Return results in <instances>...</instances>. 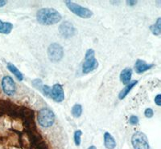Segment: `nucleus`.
Listing matches in <instances>:
<instances>
[{
	"label": "nucleus",
	"instance_id": "nucleus-15",
	"mask_svg": "<svg viewBox=\"0 0 161 149\" xmlns=\"http://www.w3.org/2000/svg\"><path fill=\"white\" fill-rule=\"evenodd\" d=\"M13 29V25L11 23L3 22L0 20V33L4 35H8Z\"/></svg>",
	"mask_w": 161,
	"mask_h": 149
},
{
	"label": "nucleus",
	"instance_id": "nucleus-24",
	"mask_svg": "<svg viewBox=\"0 0 161 149\" xmlns=\"http://www.w3.org/2000/svg\"><path fill=\"white\" fill-rule=\"evenodd\" d=\"M136 3H137V1H132V0H129V1H127V2H126V4L129 6H130V7H133V6L136 5Z\"/></svg>",
	"mask_w": 161,
	"mask_h": 149
},
{
	"label": "nucleus",
	"instance_id": "nucleus-22",
	"mask_svg": "<svg viewBox=\"0 0 161 149\" xmlns=\"http://www.w3.org/2000/svg\"><path fill=\"white\" fill-rule=\"evenodd\" d=\"M153 110H152V108H147L144 111V115L147 118H152V117L153 116Z\"/></svg>",
	"mask_w": 161,
	"mask_h": 149
},
{
	"label": "nucleus",
	"instance_id": "nucleus-14",
	"mask_svg": "<svg viewBox=\"0 0 161 149\" xmlns=\"http://www.w3.org/2000/svg\"><path fill=\"white\" fill-rule=\"evenodd\" d=\"M8 70L16 77L17 80H18L19 81H22V80H24V75H23V74L20 72L19 70L14 64H11V63H8Z\"/></svg>",
	"mask_w": 161,
	"mask_h": 149
},
{
	"label": "nucleus",
	"instance_id": "nucleus-1",
	"mask_svg": "<svg viewBox=\"0 0 161 149\" xmlns=\"http://www.w3.org/2000/svg\"><path fill=\"white\" fill-rule=\"evenodd\" d=\"M36 18L42 25H53L61 20V15L53 8H42L37 11Z\"/></svg>",
	"mask_w": 161,
	"mask_h": 149
},
{
	"label": "nucleus",
	"instance_id": "nucleus-26",
	"mask_svg": "<svg viewBox=\"0 0 161 149\" xmlns=\"http://www.w3.org/2000/svg\"><path fill=\"white\" fill-rule=\"evenodd\" d=\"M88 149H97V147H96L94 145H92V146H90Z\"/></svg>",
	"mask_w": 161,
	"mask_h": 149
},
{
	"label": "nucleus",
	"instance_id": "nucleus-7",
	"mask_svg": "<svg viewBox=\"0 0 161 149\" xmlns=\"http://www.w3.org/2000/svg\"><path fill=\"white\" fill-rule=\"evenodd\" d=\"M2 88L3 92L8 96L14 95L16 91V86L11 77L5 76L2 80Z\"/></svg>",
	"mask_w": 161,
	"mask_h": 149
},
{
	"label": "nucleus",
	"instance_id": "nucleus-11",
	"mask_svg": "<svg viewBox=\"0 0 161 149\" xmlns=\"http://www.w3.org/2000/svg\"><path fill=\"white\" fill-rule=\"evenodd\" d=\"M132 75L131 68L126 67L122 71L120 74V80L122 83L124 84H128L130 82V79Z\"/></svg>",
	"mask_w": 161,
	"mask_h": 149
},
{
	"label": "nucleus",
	"instance_id": "nucleus-16",
	"mask_svg": "<svg viewBox=\"0 0 161 149\" xmlns=\"http://www.w3.org/2000/svg\"><path fill=\"white\" fill-rule=\"evenodd\" d=\"M150 30L152 31V34L155 35H160V30H161V18H158L157 21L154 25H152L150 27Z\"/></svg>",
	"mask_w": 161,
	"mask_h": 149
},
{
	"label": "nucleus",
	"instance_id": "nucleus-18",
	"mask_svg": "<svg viewBox=\"0 0 161 149\" xmlns=\"http://www.w3.org/2000/svg\"><path fill=\"white\" fill-rule=\"evenodd\" d=\"M82 135V131L80 130H77L74 132V143L77 146H79L80 144V137Z\"/></svg>",
	"mask_w": 161,
	"mask_h": 149
},
{
	"label": "nucleus",
	"instance_id": "nucleus-9",
	"mask_svg": "<svg viewBox=\"0 0 161 149\" xmlns=\"http://www.w3.org/2000/svg\"><path fill=\"white\" fill-rule=\"evenodd\" d=\"M51 97L57 103L62 102L64 100V93L62 86L60 84H56L51 88Z\"/></svg>",
	"mask_w": 161,
	"mask_h": 149
},
{
	"label": "nucleus",
	"instance_id": "nucleus-13",
	"mask_svg": "<svg viewBox=\"0 0 161 149\" xmlns=\"http://www.w3.org/2000/svg\"><path fill=\"white\" fill-rule=\"evenodd\" d=\"M104 144L105 147L107 149H114L116 147L115 140L109 132L104 134Z\"/></svg>",
	"mask_w": 161,
	"mask_h": 149
},
{
	"label": "nucleus",
	"instance_id": "nucleus-6",
	"mask_svg": "<svg viewBox=\"0 0 161 149\" xmlns=\"http://www.w3.org/2000/svg\"><path fill=\"white\" fill-rule=\"evenodd\" d=\"M48 58L53 63H57L62 59L64 51L62 47L58 44H52L48 49Z\"/></svg>",
	"mask_w": 161,
	"mask_h": 149
},
{
	"label": "nucleus",
	"instance_id": "nucleus-23",
	"mask_svg": "<svg viewBox=\"0 0 161 149\" xmlns=\"http://www.w3.org/2000/svg\"><path fill=\"white\" fill-rule=\"evenodd\" d=\"M155 103L157 106H161V95L158 94L156 97H155Z\"/></svg>",
	"mask_w": 161,
	"mask_h": 149
},
{
	"label": "nucleus",
	"instance_id": "nucleus-3",
	"mask_svg": "<svg viewBox=\"0 0 161 149\" xmlns=\"http://www.w3.org/2000/svg\"><path fill=\"white\" fill-rule=\"evenodd\" d=\"M98 67V63L95 59V52L93 49H89L85 55V61L82 65V71L85 74H88Z\"/></svg>",
	"mask_w": 161,
	"mask_h": 149
},
{
	"label": "nucleus",
	"instance_id": "nucleus-21",
	"mask_svg": "<svg viewBox=\"0 0 161 149\" xmlns=\"http://www.w3.org/2000/svg\"><path fill=\"white\" fill-rule=\"evenodd\" d=\"M129 123L132 125H136L139 124V118L136 116H131L129 119Z\"/></svg>",
	"mask_w": 161,
	"mask_h": 149
},
{
	"label": "nucleus",
	"instance_id": "nucleus-4",
	"mask_svg": "<svg viewBox=\"0 0 161 149\" xmlns=\"http://www.w3.org/2000/svg\"><path fill=\"white\" fill-rule=\"evenodd\" d=\"M65 4L71 12H73L74 15H77L80 18H89L93 15V12L90 9L81 7L80 5L75 3L71 2V1H66Z\"/></svg>",
	"mask_w": 161,
	"mask_h": 149
},
{
	"label": "nucleus",
	"instance_id": "nucleus-17",
	"mask_svg": "<svg viewBox=\"0 0 161 149\" xmlns=\"http://www.w3.org/2000/svg\"><path fill=\"white\" fill-rule=\"evenodd\" d=\"M82 114V106L80 104H75L72 107V115L75 118H79Z\"/></svg>",
	"mask_w": 161,
	"mask_h": 149
},
{
	"label": "nucleus",
	"instance_id": "nucleus-8",
	"mask_svg": "<svg viewBox=\"0 0 161 149\" xmlns=\"http://www.w3.org/2000/svg\"><path fill=\"white\" fill-rule=\"evenodd\" d=\"M60 32L63 37L66 39H69L75 35L76 29L73 27V24L69 21H64V23L60 24Z\"/></svg>",
	"mask_w": 161,
	"mask_h": 149
},
{
	"label": "nucleus",
	"instance_id": "nucleus-20",
	"mask_svg": "<svg viewBox=\"0 0 161 149\" xmlns=\"http://www.w3.org/2000/svg\"><path fill=\"white\" fill-rule=\"evenodd\" d=\"M42 92L46 96L50 97L51 96V88L48 86L44 85L42 88Z\"/></svg>",
	"mask_w": 161,
	"mask_h": 149
},
{
	"label": "nucleus",
	"instance_id": "nucleus-19",
	"mask_svg": "<svg viewBox=\"0 0 161 149\" xmlns=\"http://www.w3.org/2000/svg\"><path fill=\"white\" fill-rule=\"evenodd\" d=\"M32 85L36 88V89L40 90V91H42L43 88V83L41 81V80H39V79H36V80H34L32 82Z\"/></svg>",
	"mask_w": 161,
	"mask_h": 149
},
{
	"label": "nucleus",
	"instance_id": "nucleus-2",
	"mask_svg": "<svg viewBox=\"0 0 161 149\" xmlns=\"http://www.w3.org/2000/svg\"><path fill=\"white\" fill-rule=\"evenodd\" d=\"M37 120L41 127H52L55 122V115L49 108H42L38 111L37 115Z\"/></svg>",
	"mask_w": 161,
	"mask_h": 149
},
{
	"label": "nucleus",
	"instance_id": "nucleus-5",
	"mask_svg": "<svg viewBox=\"0 0 161 149\" xmlns=\"http://www.w3.org/2000/svg\"><path fill=\"white\" fill-rule=\"evenodd\" d=\"M131 143L135 149H149L148 140L145 134L140 131L134 133L131 138Z\"/></svg>",
	"mask_w": 161,
	"mask_h": 149
},
{
	"label": "nucleus",
	"instance_id": "nucleus-10",
	"mask_svg": "<svg viewBox=\"0 0 161 149\" xmlns=\"http://www.w3.org/2000/svg\"><path fill=\"white\" fill-rule=\"evenodd\" d=\"M153 67L154 64H147L144 61L140 59H138L135 64V69L138 74H141V73L145 72L146 71H148Z\"/></svg>",
	"mask_w": 161,
	"mask_h": 149
},
{
	"label": "nucleus",
	"instance_id": "nucleus-25",
	"mask_svg": "<svg viewBox=\"0 0 161 149\" xmlns=\"http://www.w3.org/2000/svg\"><path fill=\"white\" fill-rule=\"evenodd\" d=\"M7 4V2L6 1H3V0H0V8H3V6H5Z\"/></svg>",
	"mask_w": 161,
	"mask_h": 149
},
{
	"label": "nucleus",
	"instance_id": "nucleus-12",
	"mask_svg": "<svg viewBox=\"0 0 161 149\" xmlns=\"http://www.w3.org/2000/svg\"><path fill=\"white\" fill-rule=\"evenodd\" d=\"M137 84H138V80H134V81H132V82L129 83L128 84H126V87H125L124 88L120 91V93H119V100H123V99H124L125 97L129 94V92L131 91L132 88H133V87H135Z\"/></svg>",
	"mask_w": 161,
	"mask_h": 149
}]
</instances>
